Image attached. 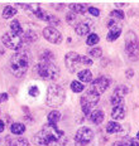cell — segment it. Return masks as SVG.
<instances>
[{"label":"cell","mask_w":139,"mask_h":146,"mask_svg":"<svg viewBox=\"0 0 139 146\" xmlns=\"http://www.w3.org/2000/svg\"><path fill=\"white\" fill-rule=\"evenodd\" d=\"M63 136H65V132L59 130L57 125L47 123L42 127L41 131L37 132V135H34V144L41 146H49Z\"/></svg>","instance_id":"obj_1"},{"label":"cell","mask_w":139,"mask_h":146,"mask_svg":"<svg viewBox=\"0 0 139 146\" xmlns=\"http://www.w3.org/2000/svg\"><path fill=\"white\" fill-rule=\"evenodd\" d=\"M10 131L14 135H23L25 132V125L22 122H14L10 126Z\"/></svg>","instance_id":"obj_18"},{"label":"cell","mask_w":139,"mask_h":146,"mask_svg":"<svg viewBox=\"0 0 139 146\" xmlns=\"http://www.w3.org/2000/svg\"><path fill=\"white\" fill-rule=\"evenodd\" d=\"M100 101V95L92 92V91H89L87 93H85L80 100L81 103V108H82V112L86 115H91V108L94 106H96Z\"/></svg>","instance_id":"obj_6"},{"label":"cell","mask_w":139,"mask_h":146,"mask_svg":"<svg viewBox=\"0 0 139 146\" xmlns=\"http://www.w3.org/2000/svg\"><path fill=\"white\" fill-rule=\"evenodd\" d=\"M4 129H5V123H4V121L0 120V132L4 131Z\"/></svg>","instance_id":"obj_43"},{"label":"cell","mask_w":139,"mask_h":146,"mask_svg":"<svg viewBox=\"0 0 139 146\" xmlns=\"http://www.w3.org/2000/svg\"><path fill=\"white\" fill-rule=\"evenodd\" d=\"M110 102L114 107H115V106H120V105H123V98L119 96H116V95H113L110 98Z\"/></svg>","instance_id":"obj_34"},{"label":"cell","mask_w":139,"mask_h":146,"mask_svg":"<svg viewBox=\"0 0 139 146\" xmlns=\"http://www.w3.org/2000/svg\"><path fill=\"white\" fill-rule=\"evenodd\" d=\"M28 93H29V96H32V97H38V96H39V90H38V87H37V86H32V87L28 90Z\"/></svg>","instance_id":"obj_36"},{"label":"cell","mask_w":139,"mask_h":146,"mask_svg":"<svg viewBox=\"0 0 139 146\" xmlns=\"http://www.w3.org/2000/svg\"><path fill=\"white\" fill-rule=\"evenodd\" d=\"M47 23H49V24H51V27L59 25V19H58L57 17H54V15H52V14H48Z\"/></svg>","instance_id":"obj_33"},{"label":"cell","mask_w":139,"mask_h":146,"mask_svg":"<svg viewBox=\"0 0 139 146\" xmlns=\"http://www.w3.org/2000/svg\"><path fill=\"white\" fill-rule=\"evenodd\" d=\"M91 29H92L91 20H82V22H80L76 27H75V32H76L78 35H81V36L87 35Z\"/></svg>","instance_id":"obj_13"},{"label":"cell","mask_w":139,"mask_h":146,"mask_svg":"<svg viewBox=\"0 0 139 146\" xmlns=\"http://www.w3.org/2000/svg\"><path fill=\"white\" fill-rule=\"evenodd\" d=\"M59 118H61V112L57 111V110L51 111L49 113H48V116H47L48 123H51V125H57V122L59 121Z\"/></svg>","instance_id":"obj_21"},{"label":"cell","mask_w":139,"mask_h":146,"mask_svg":"<svg viewBox=\"0 0 139 146\" xmlns=\"http://www.w3.org/2000/svg\"><path fill=\"white\" fill-rule=\"evenodd\" d=\"M125 52L130 59H139V40L134 32H128L125 35Z\"/></svg>","instance_id":"obj_5"},{"label":"cell","mask_w":139,"mask_h":146,"mask_svg":"<svg viewBox=\"0 0 139 146\" xmlns=\"http://www.w3.org/2000/svg\"><path fill=\"white\" fill-rule=\"evenodd\" d=\"M89 13L94 15V17H99L100 15V10L98 8H94V7H89Z\"/></svg>","instance_id":"obj_38"},{"label":"cell","mask_w":139,"mask_h":146,"mask_svg":"<svg viewBox=\"0 0 139 146\" xmlns=\"http://www.w3.org/2000/svg\"><path fill=\"white\" fill-rule=\"evenodd\" d=\"M66 93L62 86L57 83H52L47 88V100L46 103L49 107H58L65 102Z\"/></svg>","instance_id":"obj_3"},{"label":"cell","mask_w":139,"mask_h":146,"mask_svg":"<svg viewBox=\"0 0 139 146\" xmlns=\"http://www.w3.org/2000/svg\"><path fill=\"white\" fill-rule=\"evenodd\" d=\"M126 145H128V141H126L125 139H123V140H120V141H116L113 144V146H126Z\"/></svg>","instance_id":"obj_39"},{"label":"cell","mask_w":139,"mask_h":146,"mask_svg":"<svg viewBox=\"0 0 139 146\" xmlns=\"http://www.w3.org/2000/svg\"><path fill=\"white\" fill-rule=\"evenodd\" d=\"M35 72L44 80H57L59 77V68L52 62H41L35 66Z\"/></svg>","instance_id":"obj_4"},{"label":"cell","mask_w":139,"mask_h":146,"mask_svg":"<svg viewBox=\"0 0 139 146\" xmlns=\"http://www.w3.org/2000/svg\"><path fill=\"white\" fill-rule=\"evenodd\" d=\"M77 77H78V80H80V82L87 83V82L92 81V73H91V71H89V69H82V71H80L77 73Z\"/></svg>","instance_id":"obj_19"},{"label":"cell","mask_w":139,"mask_h":146,"mask_svg":"<svg viewBox=\"0 0 139 146\" xmlns=\"http://www.w3.org/2000/svg\"><path fill=\"white\" fill-rule=\"evenodd\" d=\"M17 13H18V10L14 7L7 5V7L4 8V10H3V18H4V19H10L14 15H17Z\"/></svg>","instance_id":"obj_22"},{"label":"cell","mask_w":139,"mask_h":146,"mask_svg":"<svg viewBox=\"0 0 139 146\" xmlns=\"http://www.w3.org/2000/svg\"><path fill=\"white\" fill-rule=\"evenodd\" d=\"M43 36L46 38V40H48L52 44H59L62 42V34L59 30H57L53 27H47L43 29Z\"/></svg>","instance_id":"obj_12"},{"label":"cell","mask_w":139,"mask_h":146,"mask_svg":"<svg viewBox=\"0 0 139 146\" xmlns=\"http://www.w3.org/2000/svg\"><path fill=\"white\" fill-rule=\"evenodd\" d=\"M94 139V132L87 127H81L77 130L76 135H75V141L78 146H85L92 141Z\"/></svg>","instance_id":"obj_9"},{"label":"cell","mask_w":139,"mask_h":146,"mask_svg":"<svg viewBox=\"0 0 139 146\" xmlns=\"http://www.w3.org/2000/svg\"><path fill=\"white\" fill-rule=\"evenodd\" d=\"M10 32L13 33V34H15V35H19L20 34H23V28H22V24H20V22L18 19H14L13 22L10 23Z\"/></svg>","instance_id":"obj_20"},{"label":"cell","mask_w":139,"mask_h":146,"mask_svg":"<svg viewBox=\"0 0 139 146\" xmlns=\"http://www.w3.org/2000/svg\"><path fill=\"white\" fill-rule=\"evenodd\" d=\"M81 64L86 66V67H90L92 64V59L91 58H87L86 56H81Z\"/></svg>","instance_id":"obj_37"},{"label":"cell","mask_w":139,"mask_h":146,"mask_svg":"<svg viewBox=\"0 0 139 146\" xmlns=\"http://www.w3.org/2000/svg\"><path fill=\"white\" fill-rule=\"evenodd\" d=\"M31 63V54L27 50H19L14 53L9 59V68L15 77H23L27 73Z\"/></svg>","instance_id":"obj_2"},{"label":"cell","mask_w":139,"mask_h":146,"mask_svg":"<svg viewBox=\"0 0 139 146\" xmlns=\"http://www.w3.org/2000/svg\"><path fill=\"white\" fill-rule=\"evenodd\" d=\"M33 14H34L35 17L38 18V19H41V20H44V22H47V18H48V14H49V13H47V11L44 10L43 8L37 7V8L34 9V11H33Z\"/></svg>","instance_id":"obj_24"},{"label":"cell","mask_w":139,"mask_h":146,"mask_svg":"<svg viewBox=\"0 0 139 146\" xmlns=\"http://www.w3.org/2000/svg\"><path fill=\"white\" fill-rule=\"evenodd\" d=\"M10 146H31L29 141L24 137H19V139H14L10 142Z\"/></svg>","instance_id":"obj_28"},{"label":"cell","mask_w":139,"mask_h":146,"mask_svg":"<svg viewBox=\"0 0 139 146\" xmlns=\"http://www.w3.org/2000/svg\"><path fill=\"white\" fill-rule=\"evenodd\" d=\"M126 3H115V7H126Z\"/></svg>","instance_id":"obj_44"},{"label":"cell","mask_w":139,"mask_h":146,"mask_svg":"<svg viewBox=\"0 0 139 146\" xmlns=\"http://www.w3.org/2000/svg\"><path fill=\"white\" fill-rule=\"evenodd\" d=\"M105 130H106L108 133H116V132L122 131V126L118 122H115V121H111V122H109L106 125V129Z\"/></svg>","instance_id":"obj_23"},{"label":"cell","mask_w":139,"mask_h":146,"mask_svg":"<svg viewBox=\"0 0 139 146\" xmlns=\"http://www.w3.org/2000/svg\"><path fill=\"white\" fill-rule=\"evenodd\" d=\"M99 40H100V36L98 34H95V33H92V34H89L87 35V39H86V44L87 45H95L99 43Z\"/></svg>","instance_id":"obj_29"},{"label":"cell","mask_w":139,"mask_h":146,"mask_svg":"<svg viewBox=\"0 0 139 146\" xmlns=\"http://www.w3.org/2000/svg\"><path fill=\"white\" fill-rule=\"evenodd\" d=\"M90 56H91L92 58H101V56H102V49H101L100 47L92 48V49L90 50Z\"/></svg>","instance_id":"obj_32"},{"label":"cell","mask_w":139,"mask_h":146,"mask_svg":"<svg viewBox=\"0 0 139 146\" xmlns=\"http://www.w3.org/2000/svg\"><path fill=\"white\" fill-rule=\"evenodd\" d=\"M53 59V53L49 50H44L43 53L41 54V60L42 62H51Z\"/></svg>","instance_id":"obj_31"},{"label":"cell","mask_w":139,"mask_h":146,"mask_svg":"<svg viewBox=\"0 0 139 146\" xmlns=\"http://www.w3.org/2000/svg\"><path fill=\"white\" fill-rule=\"evenodd\" d=\"M66 144H67V139L63 136V137L58 139L57 141H54L53 144H51L49 146H66Z\"/></svg>","instance_id":"obj_35"},{"label":"cell","mask_w":139,"mask_h":146,"mask_svg":"<svg viewBox=\"0 0 139 146\" xmlns=\"http://www.w3.org/2000/svg\"><path fill=\"white\" fill-rule=\"evenodd\" d=\"M71 90H72V92H75V93H80L85 90V86L82 84V82L74 81V82H71Z\"/></svg>","instance_id":"obj_25"},{"label":"cell","mask_w":139,"mask_h":146,"mask_svg":"<svg viewBox=\"0 0 139 146\" xmlns=\"http://www.w3.org/2000/svg\"><path fill=\"white\" fill-rule=\"evenodd\" d=\"M68 8L74 11L75 14H85L86 11H89V8L85 4H80V3H71L68 5Z\"/></svg>","instance_id":"obj_15"},{"label":"cell","mask_w":139,"mask_h":146,"mask_svg":"<svg viewBox=\"0 0 139 146\" xmlns=\"http://www.w3.org/2000/svg\"><path fill=\"white\" fill-rule=\"evenodd\" d=\"M104 118H105V115L101 110H95V111L91 112V115H90V120L95 125H100L102 121H104Z\"/></svg>","instance_id":"obj_16"},{"label":"cell","mask_w":139,"mask_h":146,"mask_svg":"<svg viewBox=\"0 0 139 146\" xmlns=\"http://www.w3.org/2000/svg\"><path fill=\"white\" fill-rule=\"evenodd\" d=\"M124 18H125V14H124L123 10H118V9H115V10H113V11L110 13V19L123 20Z\"/></svg>","instance_id":"obj_30"},{"label":"cell","mask_w":139,"mask_h":146,"mask_svg":"<svg viewBox=\"0 0 139 146\" xmlns=\"http://www.w3.org/2000/svg\"><path fill=\"white\" fill-rule=\"evenodd\" d=\"M128 92H129V90H128V87L126 86H118L115 88V91H114V95H116V96L124 98V97L128 95Z\"/></svg>","instance_id":"obj_27"},{"label":"cell","mask_w":139,"mask_h":146,"mask_svg":"<svg viewBox=\"0 0 139 146\" xmlns=\"http://www.w3.org/2000/svg\"><path fill=\"white\" fill-rule=\"evenodd\" d=\"M137 139L139 140V131H138V133H137Z\"/></svg>","instance_id":"obj_45"},{"label":"cell","mask_w":139,"mask_h":146,"mask_svg":"<svg viewBox=\"0 0 139 146\" xmlns=\"http://www.w3.org/2000/svg\"><path fill=\"white\" fill-rule=\"evenodd\" d=\"M1 42L3 44L5 45L9 49H13V50H20L22 48V44H23V39L20 38L19 35H15L13 34L11 32H7L4 33L1 36Z\"/></svg>","instance_id":"obj_7"},{"label":"cell","mask_w":139,"mask_h":146,"mask_svg":"<svg viewBox=\"0 0 139 146\" xmlns=\"http://www.w3.org/2000/svg\"><path fill=\"white\" fill-rule=\"evenodd\" d=\"M125 74H126V77L128 78H132L133 76H134V71H133V69H128V71L125 72Z\"/></svg>","instance_id":"obj_42"},{"label":"cell","mask_w":139,"mask_h":146,"mask_svg":"<svg viewBox=\"0 0 139 146\" xmlns=\"http://www.w3.org/2000/svg\"><path fill=\"white\" fill-rule=\"evenodd\" d=\"M65 64L71 73H76L81 64V56L76 52H68L65 56Z\"/></svg>","instance_id":"obj_8"},{"label":"cell","mask_w":139,"mask_h":146,"mask_svg":"<svg viewBox=\"0 0 139 146\" xmlns=\"http://www.w3.org/2000/svg\"><path fill=\"white\" fill-rule=\"evenodd\" d=\"M110 86V80L108 77H104V76H100V77L95 78L91 82V90L92 92L98 93V95H101L105 91L108 90V87Z\"/></svg>","instance_id":"obj_10"},{"label":"cell","mask_w":139,"mask_h":146,"mask_svg":"<svg viewBox=\"0 0 139 146\" xmlns=\"http://www.w3.org/2000/svg\"><path fill=\"white\" fill-rule=\"evenodd\" d=\"M108 28H109V32H108L106 39L109 42L116 40L120 36V34H122V29H123L122 24L118 23V20H115V19H110L108 22Z\"/></svg>","instance_id":"obj_11"},{"label":"cell","mask_w":139,"mask_h":146,"mask_svg":"<svg viewBox=\"0 0 139 146\" xmlns=\"http://www.w3.org/2000/svg\"><path fill=\"white\" fill-rule=\"evenodd\" d=\"M66 22H67L70 25H74V27H76L78 23V19H77V14H75L74 11H71V13H68L67 14V17H66Z\"/></svg>","instance_id":"obj_26"},{"label":"cell","mask_w":139,"mask_h":146,"mask_svg":"<svg viewBox=\"0 0 139 146\" xmlns=\"http://www.w3.org/2000/svg\"><path fill=\"white\" fill-rule=\"evenodd\" d=\"M111 117L114 120H123L125 117V108H124V106L123 105L115 106L113 108V111H111Z\"/></svg>","instance_id":"obj_17"},{"label":"cell","mask_w":139,"mask_h":146,"mask_svg":"<svg viewBox=\"0 0 139 146\" xmlns=\"http://www.w3.org/2000/svg\"><path fill=\"white\" fill-rule=\"evenodd\" d=\"M126 146H139V140L129 139L128 140V145H126Z\"/></svg>","instance_id":"obj_40"},{"label":"cell","mask_w":139,"mask_h":146,"mask_svg":"<svg viewBox=\"0 0 139 146\" xmlns=\"http://www.w3.org/2000/svg\"><path fill=\"white\" fill-rule=\"evenodd\" d=\"M23 43H34V42L38 40V33L35 32V30H27V32L23 33Z\"/></svg>","instance_id":"obj_14"},{"label":"cell","mask_w":139,"mask_h":146,"mask_svg":"<svg viewBox=\"0 0 139 146\" xmlns=\"http://www.w3.org/2000/svg\"><path fill=\"white\" fill-rule=\"evenodd\" d=\"M8 98H9V95H8V93H0V103L8 101Z\"/></svg>","instance_id":"obj_41"}]
</instances>
